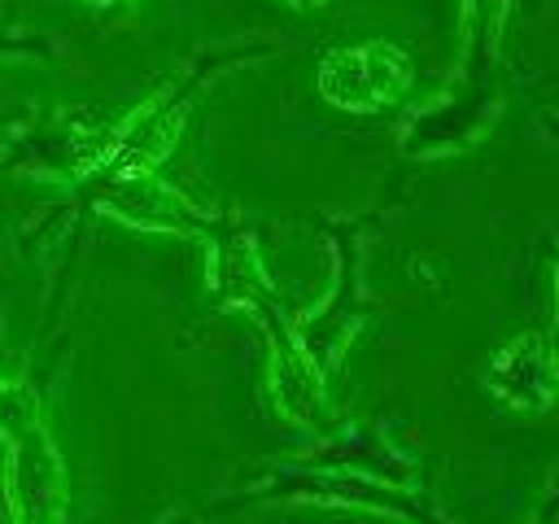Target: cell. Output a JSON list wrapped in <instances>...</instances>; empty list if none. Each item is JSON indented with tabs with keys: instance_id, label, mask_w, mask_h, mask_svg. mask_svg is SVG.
Returning a JSON list of instances; mask_svg holds the SVG:
<instances>
[{
	"instance_id": "cell-1",
	"label": "cell",
	"mask_w": 559,
	"mask_h": 524,
	"mask_svg": "<svg viewBox=\"0 0 559 524\" xmlns=\"http://www.w3.org/2000/svg\"><path fill=\"white\" fill-rule=\"evenodd\" d=\"M555 131H559V122H555Z\"/></svg>"
}]
</instances>
